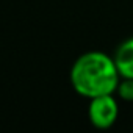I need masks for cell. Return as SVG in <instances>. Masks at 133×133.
<instances>
[{
    "mask_svg": "<svg viewBox=\"0 0 133 133\" xmlns=\"http://www.w3.org/2000/svg\"><path fill=\"white\" fill-rule=\"evenodd\" d=\"M119 94L122 96V99L133 100V78H127L125 82L121 83V86H119Z\"/></svg>",
    "mask_w": 133,
    "mask_h": 133,
    "instance_id": "4",
    "label": "cell"
},
{
    "mask_svg": "<svg viewBox=\"0 0 133 133\" xmlns=\"http://www.w3.org/2000/svg\"><path fill=\"white\" fill-rule=\"evenodd\" d=\"M89 116L94 125L105 128L110 127L117 117V105L110 96L96 97L89 108Z\"/></svg>",
    "mask_w": 133,
    "mask_h": 133,
    "instance_id": "2",
    "label": "cell"
},
{
    "mask_svg": "<svg viewBox=\"0 0 133 133\" xmlns=\"http://www.w3.org/2000/svg\"><path fill=\"white\" fill-rule=\"evenodd\" d=\"M117 68L103 53H88L83 55L72 69L74 88L86 97L110 96L117 86Z\"/></svg>",
    "mask_w": 133,
    "mask_h": 133,
    "instance_id": "1",
    "label": "cell"
},
{
    "mask_svg": "<svg viewBox=\"0 0 133 133\" xmlns=\"http://www.w3.org/2000/svg\"><path fill=\"white\" fill-rule=\"evenodd\" d=\"M116 68L125 78H133V39L122 42L116 52Z\"/></svg>",
    "mask_w": 133,
    "mask_h": 133,
    "instance_id": "3",
    "label": "cell"
}]
</instances>
